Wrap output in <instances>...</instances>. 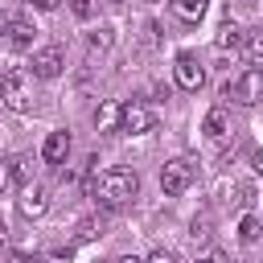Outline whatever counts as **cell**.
I'll list each match as a JSON object with an SVG mask.
<instances>
[{
    "instance_id": "cell-1",
    "label": "cell",
    "mask_w": 263,
    "mask_h": 263,
    "mask_svg": "<svg viewBox=\"0 0 263 263\" xmlns=\"http://www.w3.org/2000/svg\"><path fill=\"white\" fill-rule=\"evenodd\" d=\"M90 193L107 205V210H119L127 205L136 193H140V177L132 168H107V173H90Z\"/></svg>"
},
{
    "instance_id": "cell-2",
    "label": "cell",
    "mask_w": 263,
    "mask_h": 263,
    "mask_svg": "<svg viewBox=\"0 0 263 263\" xmlns=\"http://www.w3.org/2000/svg\"><path fill=\"white\" fill-rule=\"evenodd\" d=\"M0 103L8 111H29L33 107V70H25V66L4 70V78H0Z\"/></svg>"
},
{
    "instance_id": "cell-3",
    "label": "cell",
    "mask_w": 263,
    "mask_h": 263,
    "mask_svg": "<svg viewBox=\"0 0 263 263\" xmlns=\"http://www.w3.org/2000/svg\"><path fill=\"white\" fill-rule=\"evenodd\" d=\"M193 177H197V168H193L189 156L164 160V168H160V189H164V197H181V193L193 185Z\"/></svg>"
},
{
    "instance_id": "cell-4",
    "label": "cell",
    "mask_w": 263,
    "mask_h": 263,
    "mask_svg": "<svg viewBox=\"0 0 263 263\" xmlns=\"http://www.w3.org/2000/svg\"><path fill=\"white\" fill-rule=\"evenodd\" d=\"M222 99H234V103H242V107L263 103V70H242L234 82L222 86Z\"/></svg>"
},
{
    "instance_id": "cell-5",
    "label": "cell",
    "mask_w": 263,
    "mask_h": 263,
    "mask_svg": "<svg viewBox=\"0 0 263 263\" xmlns=\"http://www.w3.org/2000/svg\"><path fill=\"white\" fill-rule=\"evenodd\" d=\"M152 123H156V115H152L148 103L132 99V103L119 107V132H127V136H144V132H152Z\"/></svg>"
},
{
    "instance_id": "cell-6",
    "label": "cell",
    "mask_w": 263,
    "mask_h": 263,
    "mask_svg": "<svg viewBox=\"0 0 263 263\" xmlns=\"http://www.w3.org/2000/svg\"><path fill=\"white\" fill-rule=\"evenodd\" d=\"M173 78L181 90H201L205 86V66L197 62V53H177L173 58Z\"/></svg>"
},
{
    "instance_id": "cell-7",
    "label": "cell",
    "mask_w": 263,
    "mask_h": 263,
    "mask_svg": "<svg viewBox=\"0 0 263 263\" xmlns=\"http://www.w3.org/2000/svg\"><path fill=\"white\" fill-rule=\"evenodd\" d=\"M62 66H66L62 45H41V49L33 53V78H58Z\"/></svg>"
},
{
    "instance_id": "cell-8",
    "label": "cell",
    "mask_w": 263,
    "mask_h": 263,
    "mask_svg": "<svg viewBox=\"0 0 263 263\" xmlns=\"http://www.w3.org/2000/svg\"><path fill=\"white\" fill-rule=\"evenodd\" d=\"M16 210L25 214V218H41L45 210H49V193L41 189V185H21V197H16Z\"/></svg>"
},
{
    "instance_id": "cell-9",
    "label": "cell",
    "mask_w": 263,
    "mask_h": 263,
    "mask_svg": "<svg viewBox=\"0 0 263 263\" xmlns=\"http://www.w3.org/2000/svg\"><path fill=\"white\" fill-rule=\"evenodd\" d=\"M8 45L21 53V49H33V37H37V25L33 21H25V16H16V21H8Z\"/></svg>"
},
{
    "instance_id": "cell-10",
    "label": "cell",
    "mask_w": 263,
    "mask_h": 263,
    "mask_svg": "<svg viewBox=\"0 0 263 263\" xmlns=\"http://www.w3.org/2000/svg\"><path fill=\"white\" fill-rule=\"evenodd\" d=\"M70 156V132H49L45 144H41V160L45 164H62Z\"/></svg>"
},
{
    "instance_id": "cell-11",
    "label": "cell",
    "mask_w": 263,
    "mask_h": 263,
    "mask_svg": "<svg viewBox=\"0 0 263 263\" xmlns=\"http://www.w3.org/2000/svg\"><path fill=\"white\" fill-rule=\"evenodd\" d=\"M226 136H230V115H226V107H214V111L205 115V140L222 144Z\"/></svg>"
},
{
    "instance_id": "cell-12",
    "label": "cell",
    "mask_w": 263,
    "mask_h": 263,
    "mask_svg": "<svg viewBox=\"0 0 263 263\" xmlns=\"http://www.w3.org/2000/svg\"><path fill=\"white\" fill-rule=\"evenodd\" d=\"M119 107H123V103L107 99V103L95 111V127H99V132H119Z\"/></svg>"
},
{
    "instance_id": "cell-13",
    "label": "cell",
    "mask_w": 263,
    "mask_h": 263,
    "mask_svg": "<svg viewBox=\"0 0 263 263\" xmlns=\"http://www.w3.org/2000/svg\"><path fill=\"white\" fill-rule=\"evenodd\" d=\"M168 4H173V12H177L185 25H197V21L205 16V4H210V0H168Z\"/></svg>"
},
{
    "instance_id": "cell-14",
    "label": "cell",
    "mask_w": 263,
    "mask_h": 263,
    "mask_svg": "<svg viewBox=\"0 0 263 263\" xmlns=\"http://www.w3.org/2000/svg\"><path fill=\"white\" fill-rule=\"evenodd\" d=\"M214 45H218V49H242V29H238L234 21H226V25L218 29V37H214Z\"/></svg>"
},
{
    "instance_id": "cell-15",
    "label": "cell",
    "mask_w": 263,
    "mask_h": 263,
    "mask_svg": "<svg viewBox=\"0 0 263 263\" xmlns=\"http://www.w3.org/2000/svg\"><path fill=\"white\" fill-rule=\"evenodd\" d=\"M242 53H247L255 66H263V29H247V33H242Z\"/></svg>"
},
{
    "instance_id": "cell-16",
    "label": "cell",
    "mask_w": 263,
    "mask_h": 263,
    "mask_svg": "<svg viewBox=\"0 0 263 263\" xmlns=\"http://www.w3.org/2000/svg\"><path fill=\"white\" fill-rule=\"evenodd\" d=\"M8 173H12V177H16L21 185H29V181H33V156H12Z\"/></svg>"
},
{
    "instance_id": "cell-17",
    "label": "cell",
    "mask_w": 263,
    "mask_h": 263,
    "mask_svg": "<svg viewBox=\"0 0 263 263\" xmlns=\"http://www.w3.org/2000/svg\"><path fill=\"white\" fill-rule=\"evenodd\" d=\"M86 45H90L95 53H99V49H111V45H115V29H107V25H103V29H95V33L86 37Z\"/></svg>"
},
{
    "instance_id": "cell-18",
    "label": "cell",
    "mask_w": 263,
    "mask_h": 263,
    "mask_svg": "<svg viewBox=\"0 0 263 263\" xmlns=\"http://www.w3.org/2000/svg\"><path fill=\"white\" fill-rule=\"evenodd\" d=\"M70 12L78 21H95L99 16V0H70Z\"/></svg>"
},
{
    "instance_id": "cell-19",
    "label": "cell",
    "mask_w": 263,
    "mask_h": 263,
    "mask_svg": "<svg viewBox=\"0 0 263 263\" xmlns=\"http://www.w3.org/2000/svg\"><path fill=\"white\" fill-rule=\"evenodd\" d=\"M259 230H263V222H259V218H251V214L238 222V238H242V242H255V238H259Z\"/></svg>"
},
{
    "instance_id": "cell-20",
    "label": "cell",
    "mask_w": 263,
    "mask_h": 263,
    "mask_svg": "<svg viewBox=\"0 0 263 263\" xmlns=\"http://www.w3.org/2000/svg\"><path fill=\"white\" fill-rule=\"evenodd\" d=\"M95 234H103V218H82V222H78V238L86 242V238H95Z\"/></svg>"
},
{
    "instance_id": "cell-21",
    "label": "cell",
    "mask_w": 263,
    "mask_h": 263,
    "mask_svg": "<svg viewBox=\"0 0 263 263\" xmlns=\"http://www.w3.org/2000/svg\"><path fill=\"white\" fill-rule=\"evenodd\" d=\"M8 263H45V255H41V251H12Z\"/></svg>"
},
{
    "instance_id": "cell-22",
    "label": "cell",
    "mask_w": 263,
    "mask_h": 263,
    "mask_svg": "<svg viewBox=\"0 0 263 263\" xmlns=\"http://www.w3.org/2000/svg\"><path fill=\"white\" fill-rule=\"evenodd\" d=\"M193 263H230V259H226V255H222L218 247H210V251H201V255H197Z\"/></svg>"
},
{
    "instance_id": "cell-23",
    "label": "cell",
    "mask_w": 263,
    "mask_h": 263,
    "mask_svg": "<svg viewBox=\"0 0 263 263\" xmlns=\"http://www.w3.org/2000/svg\"><path fill=\"white\" fill-rule=\"evenodd\" d=\"M210 234V222L205 218H193V238H205Z\"/></svg>"
},
{
    "instance_id": "cell-24",
    "label": "cell",
    "mask_w": 263,
    "mask_h": 263,
    "mask_svg": "<svg viewBox=\"0 0 263 263\" xmlns=\"http://www.w3.org/2000/svg\"><path fill=\"white\" fill-rule=\"evenodd\" d=\"M144 263H177V259H173V255H168V251H152V255H148V259H144Z\"/></svg>"
},
{
    "instance_id": "cell-25",
    "label": "cell",
    "mask_w": 263,
    "mask_h": 263,
    "mask_svg": "<svg viewBox=\"0 0 263 263\" xmlns=\"http://www.w3.org/2000/svg\"><path fill=\"white\" fill-rule=\"evenodd\" d=\"M29 4H33V8H41V12H53L62 0H29Z\"/></svg>"
},
{
    "instance_id": "cell-26",
    "label": "cell",
    "mask_w": 263,
    "mask_h": 263,
    "mask_svg": "<svg viewBox=\"0 0 263 263\" xmlns=\"http://www.w3.org/2000/svg\"><path fill=\"white\" fill-rule=\"evenodd\" d=\"M8 181H12V173H8V164H4V160H0V193H4V189H8Z\"/></svg>"
},
{
    "instance_id": "cell-27",
    "label": "cell",
    "mask_w": 263,
    "mask_h": 263,
    "mask_svg": "<svg viewBox=\"0 0 263 263\" xmlns=\"http://www.w3.org/2000/svg\"><path fill=\"white\" fill-rule=\"evenodd\" d=\"M4 251H8V226L0 222V255H4Z\"/></svg>"
},
{
    "instance_id": "cell-28",
    "label": "cell",
    "mask_w": 263,
    "mask_h": 263,
    "mask_svg": "<svg viewBox=\"0 0 263 263\" xmlns=\"http://www.w3.org/2000/svg\"><path fill=\"white\" fill-rule=\"evenodd\" d=\"M255 173L263 177V152H255Z\"/></svg>"
},
{
    "instance_id": "cell-29",
    "label": "cell",
    "mask_w": 263,
    "mask_h": 263,
    "mask_svg": "<svg viewBox=\"0 0 263 263\" xmlns=\"http://www.w3.org/2000/svg\"><path fill=\"white\" fill-rule=\"evenodd\" d=\"M115 263H144V259H136V255H123V259H115Z\"/></svg>"
},
{
    "instance_id": "cell-30",
    "label": "cell",
    "mask_w": 263,
    "mask_h": 263,
    "mask_svg": "<svg viewBox=\"0 0 263 263\" xmlns=\"http://www.w3.org/2000/svg\"><path fill=\"white\" fill-rule=\"evenodd\" d=\"M4 29H8V12L0 8V33H4Z\"/></svg>"
},
{
    "instance_id": "cell-31",
    "label": "cell",
    "mask_w": 263,
    "mask_h": 263,
    "mask_svg": "<svg viewBox=\"0 0 263 263\" xmlns=\"http://www.w3.org/2000/svg\"><path fill=\"white\" fill-rule=\"evenodd\" d=\"M148 4H152V0H148Z\"/></svg>"
},
{
    "instance_id": "cell-32",
    "label": "cell",
    "mask_w": 263,
    "mask_h": 263,
    "mask_svg": "<svg viewBox=\"0 0 263 263\" xmlns=\"http://www.w3.org/2000/svg\"><path fill=\"white\" fill-rule=\"evenodd\" d=\"M115 4H119V0H115Z\"/></svg>"
}]
</instances>
